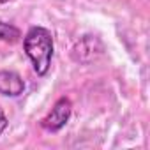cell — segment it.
I'll return each instance as SVG.
<instances>
[{"instance_id":"1","label":"cell","mask_w":150,"mask_h":150,"mask_svg":"<svg viewBox=\"0 0 150 150\" xmlns=\"http://www.w3.org/2000/svg\"><path fill=\"white\" fill-rule=\"evenodd\" d=\"M23 48L27 57L32 60L34 71L39 76L50 71L51 58H53V35L48 28L44 27H32L25 39H23Z\"/></svg>"},{"instance_id":"2","label":"cell","mask_w":150,"mask_h":150,"mask_svg":"<svg viewBox=\"0 0 150 150\" xmlns=\"http://www.w3.org/2000/svg\"><path fill=\"white\" fill-rule=\"evenodd\" d=\"M71 113H72V104L69 99L62 97L55 103V106L51 108V111L41 120V125L42 129L50 131V132H57L60 131L71 118Z\"/></svg>"},{"instance_id":"3","label":"cell","mask_w":150,"mask_h":150,"mask_svg":"<svg viewBox=\"0 0 150 150\" xmlns=\"http://www.w3.org/2000/svg\"><path fill=\"white\" fill-rule=\"evenodd\" d=\"M103 51H104V46L96 35H85L72 48V58L81 64H88L97 57H101Z\"/></svg>"},{"instance_id":"4","label":"cell","mask_w":150,"mask_h":150,"mask_svg":"<svg viewBox=\"0 0 150 150\" xmlns=\"http://www.w3.org/2000/svg\"><path fill=\"white\" fill-rule=\"evenodd\" d=\"M25 90V81L14 71H0V94L7 97H18Z\"/></svg>"},{"instance_id":"5","label":"cell","mask_w":150,"mask_h":150,"mask_svg":"<svg viewBox=\"0 0 150 150\" xmlns=\"http://www.w3.org/2000/svg\"><path fill=\"white\" fill-rule=\"evenodd\" d=\"M20 37H21V32L14 25L0 21V41H4V42H16Z\"/></svg>"},{"instance_id":"6","label":"cell","mask_w":150,"mask_h":150,"mask_svg":"<svg viewBox=\"0 0 150 150\" xmlns=\"http://www.w3.org/2000/svg\"><path fill=\"white\" fill-rule=\"evenodd\" d=\"M7 117H6V113H4V110L0 108V134H2L4 131H6V127H7Z\"/></svg>"},{"instance_id":"7","label":"cell","mask_w":150,"mask_h":150,"mask_svg":"<svg viewBox=\"0 0 150 150\" xmlns=\"http://www.w3.org/2000/svg\"><path fill=\"white\" fill-rule=\"evenodd\" d=\"M6 2H9V0H0V4H6Z\"/></svg>"}]
</instances>
